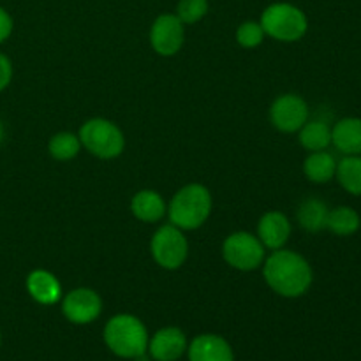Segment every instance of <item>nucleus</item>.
<instances>
[{"instance_id":"nucleus-1","label":"nucleus","mask_w":361,"mask_h":361,"mask_svg":"<svg viewBox=\"0 0 361 361\" xmlns=\"http://www.w3.org/2000/svg\"><path fill=\"white\" fill-rule=\"evenodd\" d=\"M264 281L277 295L298 298L312 284V268L300 254L279 249L264 261Z\"/></svg>"},{"instance_id":"nucleus-2","label":"nucleus","mask_w":361,"mask_h":361,"mask_svg":"<svg viewBox=\"0 0 361 361\" xmlns=\"http://www.w3.org/2000/svg\"><path fill=\"white\" fill-rule=\"evenodd\" d=\"M148 331L137 317L118 314L104 328V342L113 355L127 360H137L148 351Z\"/></svg>"},{"instance_id":"nucleus-3","label":"nucleus","mask_w":361,"mask_h":361,"mask_svg":"<svg viewBox=\"0 0 361 361\" xmlns=\"http://www.w3.org/2000/svg\"><path fill=\"white\" fill-rule=\"evenodd\" d=\"M212 212V196L207 187L190 183L180 189L169 203L168 214L173 226L180 229H197L207 222Z\"/></svg>"},{"instance_id":"nucleus-4","label":"nucleus","mask_w":361,"mask_h":361,"mask_svg":"<svg viewBox=\"0 0 361 361\" xmlns=\"http://www.w3.org/2000/svg\"><path fill=\"white\" fill-rule=\"evenodd\" d=\"M261 27L264 34L282 42H295L305 35L309 28L305 13L293 4H271L261 14Z\"/></svg>"},{"instance_id":"nucleus-5","label":"nucleus","mask_w":361,"mask_h":361,"mask_svg":"<svg viewBox=\"0 0 361 361\" xmlns=\"http://www.w3.org/2000/svg\"><path fill=\"white\" fill-rule=\"evenodd\" d=\"M80 141L92 155L99 159L118 157L126 147V140L118 127L104 118H92L80 129Z\"/></svg>"},{"instance_id":"nucleus-6","label":"nucleus","mask_w":361,"mask_h":361,"mask_svg":"<svg viewBox=\"0 0 361 361\" xmlns=\"http://www.w3.org/2000/svg\"><path fill=\"white\" fill-rule=\"evenodd\" d=\"M222 256L229 267L242 271L256 270L264 261V245L257 236L238 231L226 238L222 245Z\"/></svg>"},{"instance_id":"nucleus-7","label":"nucleus","mask_w":361,"mask_h":361,"mask_svg":"<svg viewBox=\"0 0 361 361\" xmlns=\"http://www.w3.org/2000/svg\"><path fill=\"white\" fill-rule=\"evenodd\" d=\"M152 256L159 267L166 270H176L182 267L189 254V243L183 236L182 229L168 224L157 229L150 243Z\"/></svg>"},{"instance_id":"nucleus-8","label":"nucleus","mask_w":361,"mask_h":361,"mask_svg":"<svg viewBox=\"0 0 361 361\" xmlns=\"http://www.w3.org/2000/svg\"><path fill=\"white\" fill-rule=\"evenodd\" d=\"M270 118L275 129L282 133H296L309 118V106L300 95L286 94L275 99L270 109Z\"/></svg>"},{"instance_id":"nucleus-9","label":"nucleus","mask_w":361,"mask_h":361,"mask_svg":"<svg viewBox=\"0 0 361 361\" xmlns=\"http://www.w3.org/2000/svg\"><path fill=\"white\" fill-rule=\"evenodd\" d=\"M185 39L183 23L176 14H161L150 30L152 48L162 56H171L180 51Z\"/></svg>"},{"instance_id":"nucleus-10","label":"nucleus","mask_w":361,"mask_h":361,"mask_svg":"<svg viewBox=\"0 0 361 361\" xmlns=\"http://www.w3.org/2000/svg\"><path fill=\"white\" fill-rule=\"evenodd\" d=\"M102 302L99 295L92 289L80 288L67 293L62 302V312L71 323L88 324L101 316Z\"/></svg>"},{"instance_id":"nucleus-11","label":"nucleus","mask_w":361,"mask_h":361,"mask_svg":"<svg viewBox=\"0 0 361 361\" xmlns=\"http://www.w3.org/2000/svg\"><path fill=\"white\" fill-rule=\"evenodd\" d=\"M187 351V338L178 328H162L148 341V353L155 361H176Z\"/></svg>"},{"instance_id":"nucleus-12","label":"nucleus","mask_w":361,"mask_h":361,"mask_svg":"<svg viewBox=\"0 0 361 361\" xmlns=\"http://www.w3.org/2000/svg\"><path fill=\"white\" fill-rule=\"evenodd\" d=\"M189 361H235L233 349L219 335H200L187 345Z\"/></svg>"},{"instance_id":"nucleus-13","label":"nucleus","mask_w":361,"mask_h":361,"mask_svg":"<svg viewBox=\"0 0 361 361\" xmlns=\"http://www.w3.org/2000/svg\"><path fill=\"white\" fill-rule=\"evenodd\" d=\"M257 238L267 249L279 250L286 245L291 235V222L281 212H268L261 217L257 226Z\"/></svg>"},{"instance_id":"nucleus-14","label":"nucleus","mask_w":361,"mask_h":361,"mask_svg":"<svg viewBox=\"0 0 361 361\" xmlns=\"http://www.w3.org/2000/svg\"><path fill=\"white\" fill-rule=\"evenodd\" d=\"M27 291L41 305H53L62 296V286L49 271L34 270L27 277Z\"/></svg>"},{"instance_id":"nucleus-15","label":"nucleus","mask_w":361,"mask_h":361,"mask_svg":"<svg viewBox=\"0 0 361 361\" xmlns=\"http://www.w3.org/2000/svg\"><path fill=\"white\" fill-rule=\"evenodd\" d=\"M331 143L344 155H361V118H344L335 123Z\"/></svg>"},{"instance_id":"nucleus-16","label":"nucleus","mask_w":361,"mask_h":361,"mask_svg":"<svg viewBox=\"0 0 361 361\" xmlns=\"http://www.w3.org/2000/svg\"><path fill=\"white\" fill-rule=\"evenodd\" d=\"M130 210L141 222H157L164 217L166 203L155 190H141L130 201Z\"/></svg>"},{"instance_id":"nucleus-17","label":"nucleus","mask_w":361,"mask_h":361,"mask_svg":"<svg viewBox=\"0 0 361 361\" xmlns=\"http://www.w3.org/2000/svg\"><path fill=\"white\" fill-rule=\"evenodd\" d=\"M303 171L307 178L314 183H326L330 182L337 171V161L331 154L321 150L312 152L303 162Z\"/></svg>"},{"instance_id":"nucleus-18","label":"nucleus","mask_w":361,"mask_h":361,"mask_svg":"<svg viewBox=\"0 0 361 361\" xmlns=\"http://www.w3.org/2000/svg\"><path fill=\"white\" fill-rule=\"evenodd\" d=\"M328 207L324 201L309 197L303 201L298 208V222L305 231L317 233L326 228L328 221Z\"/></svg>"},{"instance_id":"nucleus-19","label":"nucleus","mask_w":361,"mask_h":361,"mask_svg":"<svg viewBox=\"0 0 361 361\" xmlns=\"http://www.w3.org/2000/svg\"><path fill=\"white\" fill-rule=\"evenodd\" d=\"M300 143L310 152L326 150L331 145V129L319 120L305 122V126L300 129Z\"/></svg>"},{"instance_id":"nucleus-20","label":"nucleus","mask_w":361,"mask_h":361,"mask_svg":"<svg viewBox=\"0 0 361 361\" xmlns=\"http://www.w3.org/2000/svg\"><path fill=\"white\" fill-rule=\"evenodd\" d=\"M335 175L349 194L361 196V155H345L337 164Z\"/></svg>"},{"instance_id":"nucleus-21","label":"nucleus","mask_w":361,"mask_h":361,"mask_svg":"<svg viewBox=\"0 0 361 361\" xmlns=\"http://www.w3.org/2000/svg\"><path fill=\"white\" fill-rule=\"evenodd\" d=\"M326 228L338 236H351L360 229V215L349 207H337L328 212Z\"/></svg>"},{"instance_id":"nucleus-22","label":"nucleus","mask_w":361,"mask_h":361,"mask_svg":"<svg viewBox=\"0 0 361 361\" xmlns=\"http://www.w3.org/2000/svg\"><path fill=\"white\" fill-rule=\"evenodd\" d=\"M81 148L80 136H74L73 133H59L49 140L48 150L51 157L59 159V161H69V159L76 157L78 152Z\"/></svg>"},{"instance_id":"nucleus-23","label":"nucleus","mask_w":361,"mask_h":361,"mask_svg":"<svg viewBox=\"0 0 361 361\" xmlns=\"http://www.w3.org/2000/svg\"><path fill=\"white\" fill-rule=\"evenodd\" d=\"M208 13V0H180L176 7V16L182 23H197Z\"/></svg>"},{"instance_id":"nucleus-24","label":"nucleus","mask_w":361,"mask_h":361,"mask_svg":"<svg viewBox=\"0 0 361 361\" xmlns=\"http://www.w3.org/2000/svg\"><path fill=\"white\" fill-rule=\"evenodd\" d=\"M263 39L264 30L261 27V23H257V21H245L236 30V41L243 48H256V46H259L263 42Z\"/></svg>"},{"instance_id":"nucleus-25","label":"nucleus","mask_w":361,"mask_h":361,"mask_svg":"<svg viewBox=\"0 0 361 361\" xmlns=\"http://www.w3.org/2000/svg\"><path fill=\"white\" fill-rule=\"evenodd\" d=\"M13 78V63L4 53H0V92L7 88Z\"/></svg>"},{"instance_id":"nucleus-26","label":"nucleus","mask_w":361,"mask_h":361,"mask_svg":"<svg viewBox=\"0 0 361 361\" xmlns=\"http://www.w3.org/2000/svg\"><path fill=\"white\" fill-rule=\"evenodd\" d=\"M11 32H13V18L4 7H0V42L9 39Z\"/></svg>"},{"instance_id":"nucleus-27","label":"nucleus","mask_w":361,"mask_h":361,"mask_svg":"<svg viewBox=\"0 0 361 361\" xmlns=\"http://www.w3.org/2000/svg\"><path fill=\"white\" fill-rule=\"evenodd\" d=\"M2 140H4V126L2 122H0V143H2Z\"/></svg>"},{"instance_id":"nucleus-28","label":"nucleus","mask_w":361,"mask_h":361,"mask_svg":"<svg viewBox=\"0 0 361 361\" xmlns=\"http://www.w3.org/2000/svg\"><path fill=\"white\" fill-rule=\"evenodd\" d=\"M0 342H2V337H0Z\"/></svg>"}]
</instances>
